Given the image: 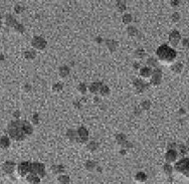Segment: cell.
Returning <instances> with one entry per match:
<instances>
[{"label": "cell", "instance_id": "1", "mask_svg": "<svg viewBox=\"0 0 189 184\" xmlns=\"http://www.w3.org/2000/svg\"><path fill=\"white\" fill-rule=\"evenodd\" d=\"M7 133L12 140L24 141L27 137L32 135L33 127L26 120H15V121H11L8 124Z\"/></svg>", "mask_w": 189, "mask_h": 184}, {"label": "cell", "instance_id": "2", "mask_svg": "<svg viewBox=\"0 0 189 184\" xmlns=\"http://www.w3.org/2000/svg\"><path fill=\"white\" fill-rule=\"evenodd\" d=\"M156 55L158 57V61L163 65H171L173 63L177 57V52L173 47H171L170 45L166 44H161L156 50Z\"/></svg>", "mask_w": 189, "mask_h": 184}, {"label": "cell", "instance_id": "3", "mask_svg": "<svg viewBox=\"0 0 189 184\" xmlns=\"http://www.w3.org/2000/svg\"><path fill=\"white\" fill-rule=\"evenodd\" d=\"M173 170H175L176 172L180 173V174L184 175L185 177L187 178L189 175V159L186 157V158H182V159L179 161H177V162L174 164Z\"/></svg>", "mask_w": 189, "mask_h": 184}, {"label": "cell", "instance_id": "4", "mask_svg": "<svg viewBox=\"0 0 189 184\" xmlns=\"http://www.w3.org/2000/svg\"><path fill=\"white\" fill-rule=\"evenodd\" d=\"M28 174H33L40 179L45 176V166L40 162H32L29 164V173Z\"/></svg>", "mask_w": 189, "mask_h": 184}, {"label": "cell", "instance_id": "5", "mask_svg": "<svg viewBox=\"0 0 189 184\" xmlns=\"http://www.w3.org/2000/svg\"><path fill=\"white\" fill-rule=\"evenodd\" d=\"M31 45L34 48V50H42L47 47V40L41 36H33L31 39Z\"/></svg>", "mask_w": 189, "mask_h": 184}, {"label": "cell", "instance_id": "6", "mask_svg": "<svg viewBox=\"0 0 189 184\" xmlns=\"http://www.w3.org/2000/svg\"><path fill=\"white\" fill-rule=\"evenodd\" d=\"M161 81H162V71H161L160 68H156L152 71V76H151V78H150L149 85L157 87L160 85Z\"/></svg>", "mask_w": 189, "mask_h": 184}, {"label": "cell", "instance_id": "7", "mask_svg": "<svg viewBox=\"0 0 189 184\" xmlns=\"http://www.w3.org/2000/svg\"><path fill=\"white\" fill-rule=\"evenodd\" d=\"M89 140V132L85 127H80L76 131V142L85 144Z\"/></svg>", "mask_w": 189, "mask_h": 184}, {"label": "cell", "instance_id": "8", "mask_svg": "<svg viewBox=\"0 0 189 184\" xmlns=\"http://www.w3.org/2000/svg\"><path fill=\"white\" fill-rule=\"evenodd\" d=\"M29 164L30 162H21L16 166V172L20 177H26L29 173Z\"/></svg>", "mask_w": 189, "mask_h": 184}, {"label": "cell", "instance_id": "9", "mask_svg": "<svg viewBox=\"0 0 189 184\" xmlns=\"http://www.w3.org/2000/svg\"><path fill=\"white\" fill-rule=\"evenodd\" d=\"M133 86H134L135 90H136L138 94H141L146 90L150 85L147 83H145V81L141 80V79H136V80L133 81Z\"/></svg>", "mask_w": 189, "mask_h": 184}, {"label": "cell", "instance_id": "10", "mask_svg": "<svg viewBox=\"0 0 189 184\" xmlns=\"http://www.w3.org/2000/svg\"><path fill=\"white\" fill-rule=\"evenodd\" d=\"M181 40V34L179 31H177V30H173V31L170 32L169 34V42L170 44L172 45V47H177L178 43L180 42Z\"/></svg>", "mask_w": 189, "mask_h": 184}, {"label": "cell", "instance_id": "11", "mask_svg": "<svg viewBox=\"0 0 189 184\" xmlns=\"http://www.w3.org/2000/svg\"><path fill=\"white\" fill-rule=\"evenodd\" d=\"M15 169H16V164L12 161H6V162L3 163L2 165V170L4 171L5 174H12L14 172Z\"/></svg>", "mask_w": 189, "mask_h": 184}, {"label": "cell", "instance_id": "12", "mask_svg": "<svg viewBox=\"0 0 189 184\" xmlns=\"http://www.w3.org/2000/svg\"><path fill=\"white\" fill-rule=\"evenodd\" d=\"M177 157H178V153L176 150H168L165 154V160L167 161L168 164L175 162V161L177 160Z\"/></svg>", "mask_w": 189, "mask_h": 184}, {"label": "cell", "instance_id": "13", "mask_svg": "<svg viewBox=\"0 0 189 184\" xmlns=\"http://www.w3.org/2000/svg\"><path fill=\"white\" fill-rule=\"evenodd\" d=\"M152 68H148V66H144V68H141L139 70V76H141L142 79H150L152 76Z\"/></svg>", "mask_w": 189, "mask_h": 184}, {"label": "cell", "instance_id": "14", "mask_svg": "<svg viewBox=\"0 0 189 184\" xmlns=\"http://www.w3.org/2000/svg\"><path fill=\"white\" fill-rule=\"evenodd\" d=\"M102 85H103V84L100 83V81H94V83H92L90 85V87H89V90H90V92L92 94L96 95V94L99 93V91H100V89H101Z\"/></svg>", "mask_w": 189, "mask_h": 184}, {"label": "cell", "instance_id": "15", "mask_svg": "<svg viewBox=\"0 0 189 184\" xmlns=\"http://www.w3.org/2000/svg\"><path fill=\"white\" fill-rule=\"evenodd\" d=\"M5 24L9 27H14L17 24V21L15 19V17L12 16L11 14H7L6 17H5Z\"/></svg>", "mask_w": 189, "mask_h": 184}, {"label": "cell", "instance_id": "16", "mask_svg": "<svg viewBox=\"0 0 189 184\" xmlns=\"http://www.w3.org/2000/svg\"><path fill=\"white\" fill-rule=\"evenodd\" d=\"M36 50L34 49H27L25 50L24 53H23V57L25 60H34L35 57H36Z\"/></svg>", "mask_w": 189, "mask_h": 184}, {"label": "cell", "instance_id": "17", "mask_svg": "<svg viewBox=\"0 0 189 184\" xmlns=\"http://www.w3.org/2000/svg\"><path fill=\"white\" fill-rule=\"evenodd\" d=\"M25 178H26V182L29 184H39L40 183V178L33 174H28Z\"/></svg>", "mask_w": 189, "mask_h": 184}, {"label": "cell", "instance_id": "18", "mask_svg": "<svg viewBox=\"0 0 189 184\" xmlns=\"http://www.w3.org/2000/svg\"><path fill=\"white\" fill-rule=\"evenodd\" d=\"M10 146V139L7 136H2L0 138V147L2 149H7Z\"/></svg>", "mask_w": 189, "mask_h": 184}, {"label": "cell", "instance_id": "19", "mask_svg": "<svg viewBox=\"0 0 189 184\" xmlns=\"http://www.w3.org/2000/svg\"><path fill=\"white\" fill-rule=\"evenodd\" d=\"M70 68L66 65H63L60 68V70H58V73H60V78H66L68 75H70Z\"/></svg>", "mask_w": 189, "mask_h": 184}, {"label": "cell", "instance_id": "20", "mask_svg": "<svg viewBox=\"0 0 189 184\" xmlns=\"http://www.w3.org/2000/svg\"><path fill=\"white\" fill-rule=\"evenodd\" d=\"M52 170L55 174H60L62 175L65 172V166L62 164H57V165H53L52 167Z\"/></svg>", "mask_w": 189, "mask_h": 184}, {"label": "cell", "instance_id": "21", "mask_svg": "<svg viewBox=\"0 0 189 184\" xmlns=\"http://www.w3.org/2000/svg\"><path fill=\"white\" fill-rule=\"evenodd\" d=\"M135 180L139 183H144L147 181V175L146 173L144 172H138L136 175H135Z\"/></svg>", "mask_w": 189, "mask_h": 184}, {"label": "cell", "instance_id": "22", "mask_svg": "<svg viewBox=\"0 0 189 184\" xmlns=\"http://www.w3.org/2000/svg\"><path fill=\"white\" fill-rule=\"evenodd\" d=\"M106 44H107V47H108V48L111 52H115L116 50V48L118 47V42L117 41H115V40L113 39H107L106 40Z\"/></svg>", "mask_w": 189, "mask_h": 184}, {"label": "cell", "instance_id": "23", "mask_svg": "<svg viewBox=\"0 0 189 184\" xmlns=\"http://www.w3.org/2000/svg\"><path fill=\"white\" fill-rule=\"evenodd\" d=\"M183 70V65L181 63H175L171 65V71L175 73H180Z\"/></svg>", "mask_w": 189, "mask_h": 184}, {"label": "cell", "instance_id": "24", "mask_svg": "<svg viewBox=\"0 0 189 184\" xmlns=\"http://www.w3.org/2000/svg\"><path fill=\"white\" fill-rule=\"evenodd\" d=\"M97 166H98V165H97V162H96V161H93V160L87 161L86 164H85L86 169L88 171H94L97 168Z\"/></svg>", "mask_w": 189, "mask_h": 184}, {"label": "cell", "instance_id": "25", "mask_svg": "<svg viewBox=\"0 0 189 184\" xmlns=\"http://www.w3.org/2000/svg\"><path fill=\"white\" fill-rule=\"evenodd\" d=\"M147 65H148V68H157V65H158V60H156V58H154V57H149L147 60Z\"/></svg>", "mask_w": 189, "mask_h": 184}, {"label": "cell", "instance_id": "26", "mask_svg": "<svg viewBox=\"0 0 189 184\" xmlns=\"http://www.w3.org/2000/svg\"><path fill=\"white\" fill-rule=\"evenodd\" d=\"M127 33H128V35L131 36V37L136 36V35L138 34V29L136 28V27L131 26V25H130V26L127 27Z\"/></svg>", "mask_w": 189, "mask_h": 184}, {"label": "cell", "instance_id": "27", "mask_svg": "<svg viewBox=\"0 0 189 184\" xmlns=\"http://www.w3.org/2000/svg\"><path fill=\"white\" fill-rule=\"evenodd\" d=\"M163 171H164V173L166 175H168V176H170V175H172V173H173V166L171 165V164H165L164 166H163Z\"/></svg>", "mask_w": 189, "mask_h": 184}, {"label": "cell", "instance_id": "28", "mask_svg": "<svg viewBox=\"0 0 189 184\" xmlns=\"http://www.w3.org/2000/svg\"><path fill=\"white\" fill-rule=\"evenodd\" d=\"M58 182H60V184H70V177H68V175H65V174H62L58 176L57 178Z\"/></svg>", "mask_w": 189, "mask_h": 184}, {"label": "cell", "instance_id": "29", "mask_svg": "<svg viewBox=\"0 0 189 184\" xmlns=\"http://www.w3.org/2000/svg\"><path fill=\"white\" fill-rule=\"evenodd\" d=\"M145 57H146V52H145L143 48H138V49H136V52H135V57L136 58H144Z\"/></svg>", "mask_w": 189, "mask_h": 184}, {"label": "cell", "instance_id": "30", "mask_svg": "<svg viewBox=\"0 0 189 184\" xmlns=\"http://www.w3.org/2000/svg\"><path fill=\"white\" fill-rule=\"evenodd\" d=\"M98 143L94 142V141H91L90 143H89L88 145H87V150L90 152H94L97 150V148H98Z\"/></svg>", "mask_w": 189, "mask_h": 184}, {"label": "cell", "instance_id": "31", "mask_svg": "<svg viewBox=\"0 0 189 184\" xmlns=\"http://www.w3.org/2000/svg\"><path fill=\"white\" fill-rule=\"evenodd\" d=\"M99 93H100V95H102V96H104V97L108 96V95H110L109 87L106 86V85H102L101 89H100V91H99Z\"/></svg>", "mask_w": 189, "mask_h": 184}, {"label": "cell", "instance_id": "32", "mask_svg": "<svg viewBox=\"0 0 189 184\" xmlns=\"http://www.w3.org/2000/svg\"><path fill=\"white\" fill-rule=\"evenodd\" d=\"M66 136L71 141H76V131H75V130H68Z\"/></svg>", "mask_w": 189, "mask_h": 184}, {"label": "cell", "instance_id": "33", "mask_svg": "<svg viewBox=\"0 0 189 184\" xmlns=\"http://www.w3.org/2000/svg\"><path fill=\"white\" fill-rule=\"evenodd\" d=\"M116 141L118 142V144H120V145L124 144L125 142L128 141V140H127V136L125 134H118L116 136Z\"/></svg>", "mask_w": 189, "mask_h": 184}, {"label": "cell", "instance_id": "34", "mask_svg": "<svg viewBox=\"0 0 189 184\" xmlns=\"http://www.w3.org/2000/svg\"><path fill=\"white\" fill-rule=\"evenodd\" d=\"M132 20H133L132 15L129 14V13L124 14V15H123V18H122V21H123L124 24H129V23H131Z\"/></svg>", "mask_w": 189, "mask_h": 184}, {"label": "cell", "instance_id": "35", "mask_svg": "<svg viewBox=\"0 0 189 184\" xmlns=\"http://www.w3.org/2000/svg\"><path fill=\"white\" fill-rule=\"evenodd\" d=\"M63 83H57L52 86V91L55 92V93H60V92L63 91Z\"/></svg>", "mask_w": 189, "mask_h": 184}, {"label": "cell", "instance_id": "36", "mask_svg": "<svg viewBox=\"0 0 189 184\" xmlns=\"http://www.w3.org/2000/svg\"><path fill=\"white\" fill-rule=\"evenodd\" d=\"M117 9L119 12H124L126 10V4L124 1H119L117 2Z\"/></svg>", "mask_w": 189, "mask_h": 184}, {"label": "cell", "instance_id": "37", "mask_svg": "<svg viewBox=\"0 0 189 184\" xmlns=\"http://www.w3.org/2000/svg\"><path fill=\"white\" fill-rule=\"evenodd\" d=\"M76 89H78V91L80 92L81 95H85L87 93V86L84 83H81L80 85L76 87Z\"/></svg>", "mask_w": 189, "mask_h": 184}, {"label": "cell", "instance_id": "38", "mask_svg": "<svg viewBox=\"0 0 189 184\" xmlns=\"http://www.w3.org/2000/svg\"><path fill=\"white\" fill-rule=\"evenodd\" d=\"M181 19V14L179 12H174L172 15H171V20L172 22H178Z\"/></svg>", "mask_w": 189, "mask_h": 184}, {"label": "cell", "instance_id": "39", "mask_svg": "<svg viewBox=\"0 0 189 184\" xmlns=\"http://www.w3.org/2000/svg\"><path fill=\"white\" fill-rule=\"evenodd\" d=\"M24 6L23 5H21V4H16L14 6V11L16 12L17 14H20V13H22V12L24 11Z\"/></svg>", "mask_w": 189, "mask_h": 184}, {"label": "cell", "instance_id": "40", "mask_svg": "<svg viewBox=\"0 0 189 184\" xmlns=\"http://www.w3.org/2000/svg\"><path fill=\"white\" fill-rule=\"evenodd\" d=\"M13 28L16 30L17 32H19V33H24V31H25V27L22 24L18 23V22H17V24L15 25Z\"/></svg>", "mask_w": 189, "mask_h": 184}, {"label": "cell", "instance_id": "41", "mask_svg": "<svg viewBox=\"0 0 189 184\" xmlns=\"http://www.w3.org/2000/svg\"><path fill=\"white\" fill-rule=\"evenodd\" d=\"M31 123L34 125H37L39 123V115L37 113H34L32 115V118H31Z\"/></svg>", "mask_w": 189, "mask_h": 184}, {"label": "cell", "instance_id": "42", "mask_svg": "<svg viewBox=\"0 0 189 184\" xmlns=\"http://www.w3.org/2000/svg\"><path fill=\"white\" fill-rule=\"evenodd\" d=\"M150 107H151V103H150V101H144L141 104V109L142 110H148V109H150Z\"/></svg>", "mask_w": 189, "mask_h": 184}, {"label": "cell", "instance_id": "43", "mask_svg": "<svg viewBox=\"0 0 189 184\" xmlns=\"http://www.w3.org/2000/svg\"><path fill=\"white\" fill-rule=\"evenodd\" d=\"M179 150H180V153L182 155H184L187 153V147L184 146V145H181V146H179Z\"/></svg>", "mask_w": 189, "mask_h": 184}, {"label": "cell", "instance_id": "44", "mask_svg": "<svg viewBox=\"0 0 189 184\" xmlns=\"http://www.w3.org/2000/svg\"><path fill=\"white\" fill-rule=\"evenodd\" d=\"M176 147H177V145H176L175 143H170V144L168 145V150H175Z\"/></svg>", "mask_w": 189, "mask_h": 184}, {"label": "cell", "instance_id": "45", "mask_svg": "<svg viewBox=\"0 0 189 184\" xmlns=\"http://www.w3.org/2000/svg\"><path fill=\"white\" fill-rule=\"evenodd\" d=\"M187 43H188V38H187V37L183 38V39H182V44H183V47H187Z\"/></svg>", "mask_w": 189, "mask_h": 184}, {"label": "cell", "instance_id": "46", "mask_svg": "<svg viewBox=\"0 0 189 184\" xmlns=\"http://www.w3.org/2000/svg\"><path fill=\"white\" fill-rule=\"evenodd\" d=\"M20 115H21V113H20L19 111H15L14 113H13V116H14V117H15V118H16V119H18V118H19V117H20Z\"/></svg>", "mask_w": 189, "mask_h": 184}, {"label": "cell", "instance_id": "47", "mask_svg": "<svg viewBox=\"0 0 189 184\" xmlns=\"http://www.w3.org/2000/svg\"><path fill=\"white\" fill-rule=\"evenodd\" d=\"M73 105H75V107H76V109H81V107L80 101H78V103H76V102L75 101V103H73Z\"/></svg>", "mask_w": 189, "mask_h": 184}, {"label": "cell", "instance_id": "48", "mask_svg": "<svg viewBox=\"0 0 189 184\" xmlns=\"http://www.w3.org/2000/svg\"><path fill=\"white\" fill-rule=\"evenodd\" d=\"M179 1H171V6H178Z\"/></svg>", "mask_w": 189, "mask_h": 184}, {"label": "cell", "instance_id": "49", "mask_svg": "<svg viewBox=\"0 0 189 184\" xmlns=\"http://www.w3.org/2000/svg\"><path fill=\"white\" fill-rule=\"evenodd\" d=\"M24 89H25V91H26V92H29L30 90H31V87H30L28 84H26L25 87H24Z\"/></svg>", "mask_w": 189, "mask_h": 184}, {"label": "cell", "instance_id": "50", "mask_svg": "<svg viewBox=\"0 0 189 184\" xmlns=\"http://www.w3.org/2000/svg\"><path fill=\"white\" fill-rule=\"evenodd\" d=\"M1 26H2V16L0 14V28H1Z\"/></svg>", "mask_w": 189, "mask_h": 184}]
</instances>
